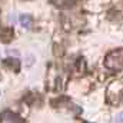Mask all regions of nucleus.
<instances>
[{"mask_svg":"<svg viewBox=\"0 0 123 123\" xmlns=\"http://www.w3.org/2000/svg\"><path fill=\"white\" fill-rule=\"evenodd\" d=\"M0 123H23V119L16 113L6 110L0 115Z\"/></svg>","mask_w":123,"mask_h":123,"instance_id":"f03ea898","label":"nucleus"},{"mask_svg":"<svg viewBox=\"0 0 123 123\" xmlns=\"http://www.w3.org/2000/svg\"><path fill=\"white\" fill-rule=\"evenodd\" d=\"M113 123H123V112L117 113V115L115 116V120H113Z\"/></svg>","mask_w":123,"mask_h":123,"instance_id":"20e7f679","label":"nucleus"},{"mask_svg":"<svg viewBox=\"0 0 123 123\" xmlns=\"http://www.w3.org/2000/svg\"><path fill=\"white\" fill-rule=\"evenodd\" d=\"M19 22H20V25H22L23 27L30 29V26H31V17L29 16V14H22V16L19 17Z\"/></svg>","mask_w":123,"mask_h":123,"instance_id":"7ed1b4c3","label":"nucleus"},{"mask_svg":"<svg viewBox=\"0 0 123 123\" xmlns=\"http://www.w3.org/2000/svg\"><path fill=\"white\" fill-rule=\"evenodd\" d=\"M105 66L112 70H122L123 69V50H115L110 52L106 59H105Z\"/></svg>","mask_w":123,"mask_h":123,"instance_id":"f257e3e1","label":"nucleus"}]
</instances>
